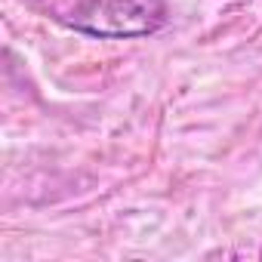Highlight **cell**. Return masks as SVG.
Returning <instances> with one entry per match:
<instances>
[{
  "label": "cell",
  "mask_w": 262,
  "mask_h": 262,
  "mask_svg": "<svg viewBox=\"0 0 262 262\" xmlns=\"http://www.w3.org/2000/svg\"><path fill=\"white\" fill-rule=\"evenodd\" d=\"M164 0H83L65 19L74 31L99 40H133L158 34L167 25Z\"/></svg>",
  "instance_id": "6da1fadb"
}]
</instances>
